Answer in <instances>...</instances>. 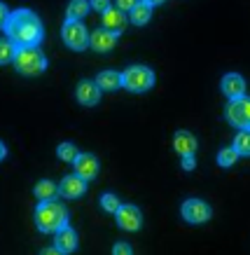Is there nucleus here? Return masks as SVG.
I'll return each instance as SVG.
<instances>
[{"mask_svg":"<svg viewBox=\"0 0 250 255\" xmlns=\"http://www.w3.org/2000/svg\"><path fill=\"white\" fill-rule=\"evenodd\" d=\"M5 33H7V38L12 40L16 47L38 45L40 40H42V35H45L38 14L31 12V9L9 12V19H7V23H5Z\"/></svg>","mask_w":250,"mask_h":255,"instance_id":"obj_1","label":"nucleus"},{"mask_svg":"<svg viewBox=\"0 0 250 255\" xmlns=\"http://www.w3.org/2000/svg\"><path fill=\"white\" fill-rule=\"evenodd\" d=\"M12 63H14L16 73H21L26 78H35L40 73H45L47 56H45V52L38 45H24V47H16V54Z\"/></svg>","mask_w":250,"mask_h":255,"instance_id":"obj_2","label":"nucleus"},{"mask_svg":"<svg viewBox=\"0 0 250 255\" xmlns=\"http://www.w3.org/2000/svg\"><path fill=\"white\" fill-rule=\"evenodd\" d=\"M35 225H38L40 232H56L63 225H68V211L52 199L42 201L35 211Z\"/></svg>","mask_w":250,"mask_h":255,"instance_id":"obj_3","label":"nucleus"},{"mask_svg":"<svg viewBox=\"0 0 250 255\" xmlns=\"http://www.w3.org/2000/svg\"><path fill=\"white\" fill-rule=\"evenodd\" d=\"M152 85H155V73L145 66H131L122 73V87H126L133 94L148 92Z\"/></svg>","mask_w":250,"mask_h":255,"instance_id":"obj_4","label":"nucleus"},{"mask_svg":"<svg viewBox=\"0 0 250 255\" xmlns=\"http://www.w3.org/2000/svg\"><path fill=\"white\" fill-rule=\"evenodd\" d=\"M61 38H63V42L71 47V49H75V52H82V49L89 47V33H86L84 23L75 21V19H68V21L63 23Z\"/></svg>","mask_w":250,"mask_h":255,"instance_id":"obj_5","label":"nucleus"},{"mask_svg":"<svg viewBox=\"0 0 250 255\" xmlns=\"http://www.w3.org/2000/svg\"><path fill=\"white\" fill-rule=\"evenodd\" d=\"M227 120L236 129H250V99L239 96L232 99L227 106Z\"/></svg>","mask_w":250,"mask_h":255,"instance_id":"obj_6","label":"nucleus"},{"mask_svg":"<svg viewBox=\"0 0 250 255\" xmlns=\"http://www.w3.org/2000/svg\"><path fill=\"white\" fill-rule=\"evenodd\" d=\"M211 216H213L211 206L201 199H187L185 204H182V218L192 225L206 223V220H211Z\"/></svg>","mask_w":250,"mask_h":255,"instance_id":"obj_7","label":"nucleus"},{"mask_svg":"<svg viewBox=\"0 0 250 255\" xmlns=\"http://www.w3.org/2000/svg\"><path fill=\"white\" fill-rule=\"evenodd\" d=\"M115 218H117V225L126 232H136V230H141L143 225L141 211L131 206V204H119V209L115 211Z\"/></svg>","mask_w":250,"mask_h":255,"instance_id":"obj_8","label":"nucleus"},{"mask_svg":"<svg viewBox=\"0 0 250 255\" xmlns=\"http://www.w3.org/2000/svg\"><path fill=\"white\" fill-rule=\"evenodd\" d=\"M73 166H75V173L80 178H84V180H91V178L98 176V159L94 155H89V152H82V155H75L73 159Z\"/></svg>","mask_w":250,"mask_h":255,"instance_id":"obj_9","label":"nucleus"},{"mask_svg":"<svg viewBox=\"0 0 250 255\" xmlns=\"http://www.w3.org/2000/svg\"><path fill=\"white\" fill-rule=\"evenodd\" d=\"M84 183H86V180H84V178H80L78 173H75V176H66L61 183H59L56 192L61 194V197H68V199H78V197H82V194H84V190H86Z\"/></svg>","mask_w":250,"mask_h":255,"instance_id":"obj_10","label":"nucleus"},{"mask_svg":"<svg viewBox=\"0 0 250 255\" xmlns=\"http://www.w3.org/2000/svg\"><path fill=\"white\" fill-rule=\"evenodd\" d=\"M126 23H129V16L119 7H112V5H110V7L103 12V28H108V31L115 33V35L124 31Z\"/></svg>","mask_w":250,"mask_h":255,"instance_id":"obj_11","label":"nucleus"},{"mask_svg":"<svg viewBox=\"0 0 250 255\" xmlns=\"http://www.w3.org/2000/svg\"><path fill=\"white\" fill-rule=\"evenodd\" d=\"M89 47L94 49V52H112V47H115V33H110L108 28H96L91 35H89Z\"/></svg>","mask_w":250,"mask_h":255,"instance_id":"obj_12","label":"nucleus"},{"mask_svg":"<svg viewBox=\"0 0 250 255\" xmlns=\"http://www.w3.org/2000/svg\"><path fill=\"white\" fill-rule=\"evenodd\" d=\"M75 96H78V101L82 106H96L101 101V89L91 80H82L78 85V89H75Z\"/></svg>","mask_w":250,"mask_h":255,"instance_id":"obj_13","label":"nucleus"},{"mask_svg":"<svg viewBox=\"0 0 250 255\" xmlns=\"http://www.w3.org/2000/svg\"><path fill=\"white\" fill-rule=\"evenodd\" d=\"M54 246L59 248V253H73V251H78V234H75V230H71L68 225H63L61 230H56Z\"/></svg>","mask_w":250,"mask_h":255,"instance_id":"obj_14","label":"nucleus"},{"mask_svg":"<svg viewBox=\"0 0 250 255\" xmlns=\"http://www.w3.org/2000/svg\"><path fill=\"white\" fill-rule=\"evenodd\" d=\"M222 92H225V96H229V99H239V96L246 94V80H243L239 73H229V75H225V80H222Z\"/></svg>","mask_w":250,"mask_h":255,"instance_id":"obj_15","label":"nucleus"},{"mask_svg":"<svg viewBox=\"0 0 250 255\" xmlns=\"http://www.w3.org/2000/svg\"><path fill=\"white\" fill-rule=\"evenodd\" d=\"M173 147H175V152H178V155H194L196 138L189 131L180 129V131L173 136Z\"/></svg>","mask_w":250,"mask_h":255,"instance_id":"obj_16","label":"nucleus"},{"mask_svg":"<svg viewBox=\"0 0 250 255\" xmlns=\"http://www.w3.org/2000/svg\"><path fill=\"white\" fill-rule=\"evenodd\" d=\"M96 85L101 92H115L122 87V73H115V70H103L98 73V78H96Z\"/></svg>","mask_w":250,"mask_h":255,"instance_id":"obj_17","label":"nucleus"},{"mask_svg":"<svg viewBox=\"0 0 250 255\" xmlns=\"http://www.w3.org/2000/svg\"><path fill=\"white\" fill-rule=\"evenodd\" d=\"M150 16H152V5H148L145 0L136 2V5L129 9V19H131V23H136V26L150 23Z\"/></svg>","mask_w":250,"mask_h":255,"instance_id":"obj_18","label":"nucleus"},{"mask_svg":"<svg viewBox=\"0 0 250 255\" xmlns=\"http://www.w3.org/2000/svg\"><path fill=\"white\" fill-rule=\"evenodd\" d=\"M89 9H91L89 0H71V5L66 9V16H68V19H75V21H82V19L89 14Z\"/></svg>","mask_w":250,"mask_h":255,"instance_id":"obj_19","label":"nucleus"},{"mask_svg":"<svg viewBox=\"0 0 250 255\" xmlns=\"http://www.w3.org/2000/svg\"><path fill=\"white\" fill-rule=\"evenodd\" d=\"M234 150L239 157H250V129H241V133L234 138Z\"/></svg>","mask_w":250,"mask_h":255,"instance_id":"obj_20","label":"nucleus"},{"mask_svg":"<svg viewBox=\"0 0 250 255\" xmlns=\"http://www.w3.org/2000/svg\"><path fill=\"white\" fill-rule=\"evenodd\" d=\"M14 54H16V45H14V42H12L9 38L0 40V66L14 61Z\"/></svg>","mask_w":250,"mask_h":255,"instance_id":"obj_21","label":"nucleus"},{"mask_svg":"<svg viewBox=\"0 0 250 255\" xmlns=\"http://www.w3.org/2000/svg\"><path fill=\"white\" fill-rule=\"evenodd\" d=\"M54 194H56V185L52 183V180H40L38 185H35V197H38L40 201L52 199Z\"/></svg>","mask_w":250,"mask_h":255,"instance_id":"obj_22","label":"nucleus"},{"mask_svg":"<svg viewBox=\"0 0 250 255\" xmlns=\"http://www.w3.org/2000/svg\"><path fill=\"white\" fill-rule=\"evenodd\" d=\"M236 159H239V152H236L234 147H225V150H220V155H218L220 166H234Z\"/></svg>","mask_w":250,"mask_h":255,"instance_id":"obj_23","label":"nucleus"},{"mask_svg":"<svg viewBox=\"0 0 250 255\" xmlns=\"http://www.w3.org/2000/svg\"><path fill=\"white\" fill-rule=\"evenodd\" d=\"M56 155L61 157L63 162H73V159H75V155H78V150H75V145H73V143H61V145H59V150H56Z\"/></svg>","mask_w":250,"mask_h":255,"instance_id":"obj_24","label":"nucleus"},{"mask_svg":"<svg viewBox=\"0 0 250 255\" xmlns=\"http://www.w3.org/2000/svg\"><path fill=\"white\" fill-rule=\"evenodd\" d=\"M101 206H103V211H108V213H115V211L119 209V199L115 197V194H103L101 197Z\"/></svg>","mask_w":250,"mask_h":255,"instance_id":"obj_25","label":"nucleus"},{"mask_svg":"<svg viewBox=\"0 0 250 255\" xmlns=\"http://www.w3.org/2000/svg\"><path fill=\"white\" fill-rule=\"evenodd\" d=\"M136 2H141V0H115V7H119L122 12H129Z\"/></svg>","mask_w":250,"mask_h":255,"instance_id":"obj_26","label":"nucleus"},{"mask_svg":"<svg viewBox=\"0 0 250 255\" xmlns=\"http://www.w3.org/2000/svg\"><path fill=\"white\" fill-rule=\"evenodd\" d=\"M89 5L96 9V12H105L110 7V0H89Z\"/></svg>","mask_w":250,"mask_h":255,"instance_id":"obj_27","label":"nucleus"},{"mask_svg":"<svg viewBox=\"0 0 250 255\" xmlns=\"http://www.w3.org/2000/svg\"><path fill=\"white\" fill-rule=\"evenodd\" d=\"M112 253H117V255H129V253H131V246H129V244H124V241H119L117 246L112 248Z\"/></svg>","mask_w":250,"mask_h":255,"instance_id":"obj_28","label":"nucleus"},{"mask_svg":"<svg viewBox=\"0 0 250 255\" xmlns=\"http://www.w3.org/2000/svg\"><path fill=\"white\" fill-rule=\"evenodd\" d=\"M194 166H196L194 157H192V155H182V169H185V171H192Z\"/></svg>","mask_w":250,"mask_h":255,"instance_id":"obj_29","label":"nucleus"},{"mask_svg":"<svg viewBox=\"0 0 250 255\" xmlns=\"http://www.w3.org/2000/svg\"><path fill=\"white\" fill-rule=\"evenodd\" d=\"M7 19H9L7 7H5V2H0V28H5V23H7Z\"/></svg>","mask_w":250,"mask_h":255,"instance_id":"obj_30","label":"nucleus"},{"mask_svg":"<svg viewBox=\"0 0 250 255\" xmlns=\"http://www.w3.org/2000/svg\"><path fill=\"white\" fill-rule=\"evenodd\" d=\"M5 155H7V150H5V145H2V143H0V162H2V159H5Z\"/></svg>","mask_w":250,"mask_h":255,"instance_id":"obj_31","label":"nucleus"},{"mask_svg":"<svg viewBox=\"0 0 250 255\" xmlns=\"http://www.w3.org/2000/svg\"><path fill=\"white\" fill-rule=\"evenodd\" d=\"M54 253H59V248H45V255H54Z\"/></svg>","mask_w":250,"mask_h":255,"instance_id":"obj_32","label":"nucleus"},{"mask_svg":"<svg viewBox=\"0 0 250 255\" xmlns=\"http://www.w3.org/2000/svg\"><path fill=\"white\" fill-rule=\"evenodd\" d=\"M145 2H148V5H152V7H155V5H162L164 0H145Z\"/></svg>","mask_w":250,"mask_h":255,"instance_id":"obj_33","label":"nucleus"}]
</instances>
